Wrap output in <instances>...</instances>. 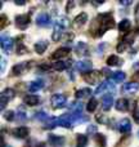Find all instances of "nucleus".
Returning <instances> with one entry per match:
<instances>
[{
	"label": "nucleus",
	"mask_w": 139,
	"mask_h": 147,
	"mask_svg": "<svg viewBox=\"0 0 139 147\" xmlns=\"http://www.w3.org/2000/svg\"><path fill=\"white\" fill-rule=\"evenodd\" d=\"M97 120H98V121H101V123H104V117L103 116H97Z\"/></svg>",
	"instance_id": "obj_44"
},
{
	"label": "nucleus",
	"mask_w": 139,
	"mask_h": 147,
	"mask_svg": "<svg viewBox=\"0 0 139 147\" xmlns=\"http://www.w3.org/2000/svg\"><path fill=\"white\" fill-rule=\"evenodd\" d=\"M14 97H15V93L13 89H10V88L4 89V90L1 92V109L4 110L5 105H7L9 101H12Z\"/></svg>",
	"instance_id": "obj_7"
},
{
	"label": "nucleus",
	"mask_w": 139,
	"mask_h": 147,
	"mask_svg": "<svg viewBox=\"0 0 139 147\" xmlns=\"http://www.w3.org/2000/svg\"><path fill=\"white\" fill-rule=\"evenodd\" d=\"M17 117H18V120L23 121V120H26L27 115H26V112L23 111V110H18V112H17Z\"/></svg>",
	"instance_id": "obj_37"
},
{
	"label": "nucleus",
	"mask_w": 139,
	"mask_h": 147,
	"mask_svg": "<svg viewBox=\"0 0 139 147\" xmlns=\"http://www.w3.org/2000/svg\"><path fill=\"white\" fill-rule=\"evenodd\" d=\"M119 130L121 133H130L132 132V123H130L129 119H122L121 121L119 123Z\"/></svg>",
	"instance_id": "obj_16"
},
{
	"label": "nucleus",
	"mask_w": 139,
	"mask_h": 147,
	"mask_svg": "<svg viewBox=\"0 0 139 147\" xmlns=\"http://www.w3.org/2000/svg\"><path fill=\"white\" fill-rule=\"evenodd\" d=\"M133 117H134V120L139 124V109L134 110V112H133Z\"/></svg>",
	"instance_id": "obj_40"
},
{
	"label": "nucleus",
	"mask_w": 139,
	"mask_h": 147,
	"mask_svg": "<svg viewBox=\"0 0 139 147\" xmlns=\"http://www.w3.org/2000/svg\"><path fill=\"white\" fill-rule=\"evenodd\" d=\"M86 21H88V14L85 12H81L79 16H76V18L73 20V23H75L76 27H81L86 23Z\"/></svg>",
	"instance_id": "obj_20"
},
{
	"label": "nucleus",
	"mask_w": 139,
	"mask_h": 147,
	"mask_svg": "<svg viewBox=\"0 0 139 147\" xmlns=\"http://www.w3.org/2000/svg\"><path fill=\"white\" fill-rule=\"evenodd\" d=\"M13 48V39L10 36H5L3 35L1 36V49L7 53H9Z\"/></svg>",
	"instance_id": "obj_12"
},
{
	"label": "nucleus",
	"mask_w": 139,
	"mask_h": 147,
	"mask_svg": "<svg viewBox=\"0 0 139 147\" xmlns=\"http://www.w3.org/2000/svg\"><path fill=\"white\" fill-rule=\"evenodd\" d=\"M15 25L21 30H26L30 25V16L28 14H19L15 17Z\"/></svg>",
	"instance_id": "obj_5"
},
{
	"label": "nucleus",
	"mask_w": 139,
	"mask_h": 147,
	"mask_svg": "<svg viewBox=\"0 0 139 147\" xmlns=\"http://www.w3.org/2000/svg\"><path fill=\"white\" fill-rule=\"evenodd\" d=\"M38 147H46V145H45V143H39Z\"/></svg>",
	"instance_id": "obj_48"
},
{
	"label": "nucleus",
	"mask_w": 139,
	"mask_h": 147,
	"mask_svg": "<svg viewBox=\"0 0 139 147\" xmlns=\"http://www.w3.org/2000/svg\"><path fill=\"white\" fill-rule=\"evenodd\" d=\"M130 27H132V22H130V20H128V18L122 20L119 25V30L121 31L122 34H126L128 31L130 30Z\"/></svg>",
	"instance_id": "obj_26"
},
{
	"label": "nucleus",
	"mask_w": 139,
	"mask_h": 147,
	"mask_svg": "<svg viewBox=\"0 0 139 147\" xmlns=\"http://www.w3.org/2000/svg\"><path fill=\"white\" fill-rule=\"evenodd\" d=\"M35 117H36L38 120H40V121H46V123H48L49 120H50L49 115L46 114V112H44V111H39V112H36Z\"/></svg>",
	"instance_id": "obj_33"
},
{
	"label": "nucleus",
	"mask_w": 139,
	"mask_h": 147,
	"mask_svg": "<svg viewBox=\"0 0 139 147\" xmlns=\"http://www.w3.org/2000/svg\"><path fill=\"white\" fill-rule=\"evenodd\" d=\"M101 71H97V70H93V71H89V72H85L83 75L84 80L86 81V83L91 84V85H95V84L99 83V80H101Z\"/></svg>",
	"instance_id": "obj_2"
},
{
	"label": "nucleus",
	"mask_w": 139,
	"mask_h": 147,
	"mask_svg": "<svg viewBox=\"0 0 139 147\" xmlns=\"http://www.w3.org/2000/svg\"><path fill=\"white\" fill-rule=\"evenodd\" d=\"M17 5H25V1H15Z\"/></svg>",
	"instance_id": "obj_47"
},
{
	"label": "nucleus",
	"mask_w": 139,
	"mask_h": 147,
	"mask_svg": "<svg viewBox=\"0 0 139 147\" xmlns=\"http://www.w3.org/2000/svg\"><path fill=\"white\" fill-rule=\"evenodd\" d=\"M5 147H10V146H5Z\"/></svg>",
	"instance_id": "obj_50"
},
{
	"label": "nucleus",
	"mask_w": 139,
	"mask_h": 147,
	"mask_svg": "<svg viewBox=\"0 0 139 147\" xmlns=\"http://www.w3.org/2000/svg\"><path fill=\"white\" fill-rule=\"evenodd\" d=\"M83 110H84V105L81 102H73L70 106V111L72 114H83Z\"/></svg>",
	"instance_id": "obj_27"
},
{
	"label": "nucleus",
	"mask_w": 139,
	"mask_h": 147,
	"mask_svg": "<svg viewBox=\"0 0 139 147\" xmlns=\"http://www.w3.org/2000/svg\"><path fill=\"white\" fill-rule=\"evenodd\" d=\"M48 45H49V43L46 40H40V41H38V43L34 45V48H35V52L38 54H43L44 52L46 51Z\"/></svg>",
	"instance_id": "obj_21"
},
{
	"label": "nucleus",
	"mask_w": 139,
	"mask_h": 147,
	"mask_svg": "<svg viewBox=\"0 0 139 147\" xmlns=\"http://www.w3.org/2000/svg\"><path fill=\"white\" fill-rule=\"evenodd\" d=\"M50 102L53 109H63L67 105V98L63 94H54V96H52Z\"/></svg>",
	"instance_id": "obj_3"
},
{
	"label": "nucleus",
	"mask_w": 139,
	"mask_h": 147,
	"mask_svg": "<svg viewBox=\"0 0 139 147\" xmlns=\"http://www.w3.org/2000/svg\"><path fill=\"white\" fill-rule=\"evenodd\" d=\"M91 67H93V63H91L90 61H80V62H77V63H76V69H77L79 71L84 72V74L90 71Z\"/></svg>",
	"instance_id": "obj_17"
},
{
	"label": "nucleus",
	"mask_w": 139,
	"mask_h": 147,
	"mask_svg": "<svg viewBox=\"0 0 139 147\" xmlns=\"http://www.w3.org/2000/svg\"><path fill=\"white\" fill-rule=\"evenodd\" d=\"M129 106H130L129 101L125 98H120L119 101L115 103V107H116L117 111H126V110L129 109Z\"/></svg>",
	"instance_id": "obj_22"
},
{
	"label": "nucleus",
	"mask_w": 139,
	"mask_h": 147,
	"mask_svg": "<svg viewBox=\"0 0 139 147\" xmlns=\"http://www.w3.org/2000/svg\"><path fill=\"white\" fill-rule=\"evenodd\" d=\"M97 106H98V101H97L95 98H90V101L88 102V106H86V110H88L89 112H94Z\"/></svg>",
	"instance_id": "obj_32"
},
{
	"label": "nucleus",
	"mask_w": 139,
	"mask_h": 147,
	"mask_svg": "<svg viewBox=\"0 0 139 147\" xmlns=\"http://www.w3.org/2000/svg\"><path fill=\"white\" fill-rule=\"evenodd\" d=\"M28 52V49L26 48L25 45H23L22 43H19L18 44V47H17V54H19V56H22V54H26Z\"/></svg>",
	"instance_id": "obj_34"
},
{
	"label": "nucleus",
	"mask_w": 139,
	"mask_h": 147,
	"mask_svg": "<svg viewBox=\"0 0 139 147\" xmlns=\"http://www.w3.org/2000/svg\"><path fill=\"white\" fill-rule=\"evenodd\" d=\"M48 142L52 147H63L66 143V140L62 136H56V134H49L48 136Z\"/></svg>",
	"instance_id": "obj_4"
},
{
	"label": "nucleus",
	"mask_w": 139,
	"mask_h": 147,
	"mask_svg": "<svg viewBox=\"0 0 139 147\" xmlns=\"http://www.w3.org/2000/svg\"><path fill=\"white\" fill-rule=\"evenodd\" d=\"M115 89V83L112 80H106L103 83H101V85L95 89V94H101L104 93V92H109L111 93L112 90Z\"/></svg>",
	"instance_id": "obj_6"
},
{
	"label": "nucleus",
	"mask_w": 139,
	"mask_h": 147,
	"mask_svg": "<svg viewBox=\"0 0 139 147\" xmlns=\"http://www.w3.org/2000/svg\"><path fill=\"white\" fill-rule=\"evenodd\" d=\"M138 137H139V130H138Z\"/></svg>",
	"instance_id": "obj_49"
},
{
	"label": "nucleus",
	"mask_w": 139,
	"mask_h": 147,
	"mask_svg": "<svg viewBox=\"0 0 139 147\" xmlns=\"http://www.w3.org/2000/svg\"><path fill=\"white\" fill-rule=\"evenodd\" d=\"M134 16H135V20L139 22V3L135 5V10H134Z\"/></svg>",
	"instance_id": "obj_41"
},
{
	"label": "nucleus",
	"mask_w": 139,
	"mask_h": 147,
	"mask_svg": "<svg viewBox=\"0 0 139 147\" xmlns=\"http://www.w3.org/2000/svg\"><path fill=\"white\" fill-rule=\"evenodd\" d=\"M98 20H99V25L101 26H99L98 32H97L95 36H102L107 30L115 27V20L111 13H102V14L98 16Z\"/></svg>",
	"instance_id": "obj_1"
},
{
	"label": "nucleus",
	"mask_w": 139,
	"mask_h": 147,
	"mask_svg": "<svg viewBox=\"0 0 139 147\" xmlns=\"http://www.w3.org/2000/svg\"><path fill=\"white\" fill-rule=\"evenodd\" d=\"M4 65H5V59L1 58V71H4Z\"/></svg>",
	"instance_id": "obj_45"
},
{
	"label": "nucleus",
	"mask_w": 139,
	"mask_h": 147,
	"mask_svg": "<svg viewBox=\"0 0 139 147\" xmlns=\"http://www.w3.org/2000/svg\"><path fill=\"white\" fill-rule=\"evenodd\" d=\"M7 25H9V21H8L7 16L5 14H1V22H0V28H5L7 27Z\"/></svg>",
	"instance_id": "obj_35"
},
{
	"label": "nucleus",
	"mask_w": 139,
	"mask_h": 147,
	"mask_svg": "<svg viewBox=\"0 0 139 147\" xmlns=\"http://www.w3.org/2000/svg\"><path fill=\"white\" fill-rule=\"evenodd\" d=\"M44 88V81L43 80H36V81H32V83H30V85H28V90L30 92H39L40 89Z\"/></svg>",
	"instance_id": "obj_25"
},
{
	"label": "nucleus",
	"mask_w": 139,
	"mask_h": 147,
	"mask_svg": "<svg viewBox=\"0 0 139 147\" xmlns=\"http://www.w3.org/2000/svg\"><path fill=\"white\" fill-rule=\"evenodd\" d=\"M112 105H113V96H112L111 93L103 96V98H102V109H103L104 111H108L112 107Z\"/></svg>",
	"instance_id": "obj_14"
},
{
	"label": "nucleus",
	"mask_w": 139,
	"mask_h": 147,
	"mask_svg": "<svg viewBox=\"0 0 139 147\" xmlns=\"http://www.w3.org/2000/svg\"><path fill=\"white\" fill-rule=\"evenodd\" d=\"M76 53H77L79 56H88L89 54L88 45H86L84 41H80V43L76 45Z\"/></svg>",
	"instance_id": "obj_23"
},
{
	"label": "nucleus",
	"mask_w": 139,
	"mask_h": 147,
	"mask_svg": "<svg viewBox=\"0 0 139 147\" xmlns=\"http://www.w3.org/2000/svg\"><path fill=\"white\" fill-rule=\"evenodd\" d=\"M64 26L61 25L59 22H57L56 25H54V31H53V35H52V39H53L54 41H59V39L62 38V35H63V31H64Z\"/></svg>",
	"instance_id": "obj_11"
},
{
	"label": "nucleus",
	"mask_w": 139,
	"mask_h": 147,
	"mask_svg": "<svg viewBox=\"0 0 139 147\" xmlns=\"http://www.w3.org/2000/svg\"><path fill=\"white\" fill-rule=\"evenodd\" d=\"M12 133L15 138L23 140V138H26L28 134H30V129H28L27 127H18V128H15V129H13Z\"/></svg>",
	"instance_id": "obj_9"
},
{
	"label": "nucleus",
	"mask_w": 139,
	"mask_h": 147,
	"mask_svg": "<svg viewBox=\"0 0 139 147\" xmlns=\"http://www.w3.org/2000/svg\"><path fill=\"white\" fill-rule=\"evenodd\" d=\"M23 102H25L27 106H36V105H39V102H40V97L35 96V94H28V96H26L25 98H23Z\"/></svg>",
	"instance_id": "obj_19"
},
{
	"label": "nucleus",
	"mask_w": 139,
	"mask_h": 147,
	"mask_svg": "<svg viewBox=\"0 0 139 147\" xmlns=\"http://www.w3.org/2000/svg\"><path fill=\"white\" fill-rule=\"evenodd\" d=\"M125 78H126L125 72H122V71H116V72L112 74L111 80L113 81V83H121V81L125 80Z\"/></svg>",
	"instance_id": "obj_29"
},
{
	"label": "nucleus",
	"mask_w": 139,
	"mask_h": 147,
	"mask_svg": "<svg viewBox=\"0 0 139 147\" xmlns=\"http://www.w3.org/2000/svg\"><path fill=\"white\" fill-rule=\"evenodd\" d=\"M68 54H70V48H66V47H63V48L57 49V51L54 52L53 54H52V59H57V61H61L62 58L67 57Z\"/></svg>",
	"instance_id": "obj_10"
},
{
	"label": "nucleus",
	"mask_w": 139,
	"mask_h": 147,
	"mask_svg": "<svg viewBox=\"0 0 139 147\" xmlns=\"http://www.w3.org/2000/svg\"><path fill=\"white\" fill-rule=\"evenodd\" d=\"M126 44L124 43V41H121V43L119 44V45H117V52H124L125 49H126Z\"/></svg>",
	"instance_id": "obj_39"
},
{
	"label": "nucleus",
	"mask_w": 139,
	"mask_h": 147,
	"mask_svg": "<svg viewBox=\"0 0 139 147\" xmlns=\"http://www.w3.org/2000/svg\"><path fill=\"white\" fill-rule=\"evenodd\" d=\"M90 93H91V90L89 88H81V89H79V90H76L75 96H76V98L83 99V98H86V97L90 96Z\"/></svg>",
	"instance_id": "obj_28"
},
{
	"label": "nucleus",
	"mask_w": 139,
	"mask_h": 147,
	"mask_svg": "<svg viewBox=\"0 0 139 147\" xmlns=\"http://www.w3.org/2000/svg\"><path fill=\"white\" fill-rule=\"evenodd\" d=\"M73 5H75V3H73V1L67 3V7H66V10H67V12H70V10L72 9V8H73Z\"/></svg>",
	"instance_id": "obj_42"
},
{
	"label": "nucleus",
	"mask_w": 139,
	"mask_h": 147,
	"mask_svg": "<svg viewBox=\"0 0 139 147\" xmlns=\"http://www.w3.org/2000/svg\"><path fill=\"white\" fill-rule=\"evenodd\" d=\"M120 4H122V5H129L130 1H120Z\"/></svg>",
	"instance_id": "obj_46"
},
{
	"label": "nucleus",
	"mask_w": 139,
	"mask_h": 147,
	"mask_svg": "<svg viewBox=\"0 0 139 147\" xmlns=\"http://www.w3.org/2000/svg\"><path fill=\"white\" fill-rule=\"evenodd\" d=\"M72 66V61H57L52 65V69L56 70V71H62V70H66L68 67Z\"/></svg>",
	"instance_id": "obj_13"
},
{
	"label": "nucleus",
	"mask_w": 139,
	"mask_h": 147,
	"mask_svg": "<svg viewBox=\"0 0 139 147\" xmlns=\"http://www.w3.org/2000/svg\"><path fill=\"white\" fill-rule=\"evenodd\" d=\"M52 23V18L48 13H41V14L38 16L36 18V25L40 26V27H46Z\"/></svg>",
	"instance_id": "obj_8"
},
{
	"label": "nucleus",
	"mask_w": 139,
	"mask_h": 147,
	"mask_svg": "<svg viewBox=\"0 0 139 147\" xmlns=\"http://www.w3.org/2000/svg\"><path fill=\"white\" fill-rule=\"evenodd\" d=\"M95 143L97 147H106L107 145V138L104 134H95Z\"/></svg>",
	"instance_id": "obj_30"
},
{
	"label": "nucleus",
	"mask_w": 139,
	"mask_h": 147,
	"mask_svg": "<svg viewBox=\"0 0 139 147\" xmlns=\"http://www.w3.org/2000/svg\"><path fill=\"white\" fill-rule=\"evenodd\" d=\"M122 63H124L122 59L120 58V57L115 56V54H112V56H109L108 58H107V65H108V66H121Z\"/></svg>",
	"instance_id": "obj_24"
},
{
	"label": "nucleus",
	"mask_w": 139,
	"mask_h": 147,
	"mask_svg": "<svg viewBox=\"0 0 139 147\" xmlns=\"http://www.w3.org/2000/svg\"><path fill=\"white\" fill-rule=\"evenodd\" d=\"M102 72H103L106 76H112V75H111V71H109L108 69H103V70H102Z\"/></svg>",
	"instance_id": "obj_43"
},
{
	"label": "nucleus",
	"mask_w": 139,
	"mask_h": 147,
	"mask_svg": "<svg viewBox=\"0 0 139 147\" xmlns=\"http://www.w3.org/2000/svg\"><path fill=\"white\" fill-rule=\"evenodd\" d=\"M4 117H5L7 120H9V121H12V120L14 119V112L10 111V110H8V111L4 112Z\"/></svg>",
	"instance_id": "obj_36"
},
{
	"label": "nucleus",
	"mask_w": 139,
	"mask_h": 147,
	"mask_svg": "<svg viewBox=\"0 0 139 147\" xmlns=\"http://www.w3.org/2000/svg\"><path fill=\"white\" fill-rule=\"evenodd\" d=\"M30 67V65H28V62H25V63H18L15 65V66H13L12 69V72L14 76H18V75H22L23 72H26V70Z\"/></svg>",
	"instance_id": "obj_15"
},
{
	"label": "nucleus",
	"mask_w": 139,
	"mask_h": 147,
	"mask_svg": "<svg viewBox=\"0 0 139 147\" xmlns=\"http://www.w3.org/2000/svg\"><path fill=\"white\" fill-rule=\"evenodd\" d=\"M139 89V84L135 83V81H130V83H125V85L122 86V90L125 92V93H135V92H138Z\"/></svg>",
	"instance_id": "obj_18"
},
{
	"label": "nucleus",
	"mask_w": 139,
	"mask_h": 147,
	"mask_svg": "<svg viewBox=\"0 0 139 147\" xmlns=\"http://www.w3.org/2000/svg\"><path fill=\"white\" fill-rule=\"evenodd\" d=\"M88 133L89 134H98V133H97V127L95 125H89L88 127Z\"/></svg>",
	"instance_id": "obj_38"
},
{
	"label": "nucleus",
	"mask_w": 139,
	"mask_h": 147,
	"mask_svg": "<svg viewBox=\"0 0 139 147\" xmlns=\"http://www.w3.org/2000/svg\"><path fill=\"white\" fill-rule=\"evenodd\" d=\"M88 145V137L85 134H79L76 138V147H86Z\"/></svg>",
	"instance_id": "obj_31"
}]
</instances>
